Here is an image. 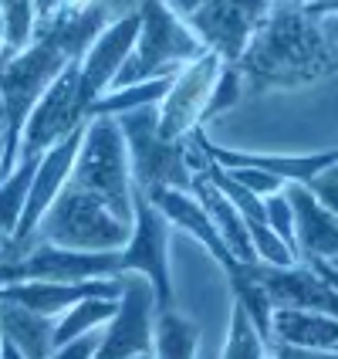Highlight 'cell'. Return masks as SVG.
Segmentation results:
<instances>
[{"label":"cell","instance_id":"cell-17","mask_svg":"<svg viewBox=\"0 0 338 359\" xmlns=\"http://www.w3.org/2000/svg\"><path fill=\"white\" fill-rule=\"evenodd\" d=\"M199 325L176 309L160 312L153 322V359H197Z\"/></svg>","mask_w":338,"mask_h":359},{"label":"cell","instance_id":"cell-18","mask_svg":"<svg viewBox=\"0 0 338 359\" xmlns=\"http://www.w3.org/2000/svg\"><path fill=\"white\" fill-rule=\"evenodd\" d=\"M38 163L41 156H17L14 170L0 180V238H14L27 194H31V180L38 173Z\"/></svg>","mask_w":338,"mask_h":359},{"label":"cell","instance_id":"cell-16","mask_svg":"<svg viewBox=\"0 0 338 359\" xmlns=\"http://www.w3.org/2000/svg\"><path fill=\"white\" fill-rule=\"evenodd\" d=\"M0 339L14 346L24 359H51L55 319L38 316V312L14 305V302H0Z\"/></svg>","mask_w":338,"mask_h":359},{"label":"cell","instance_id":"cell-26","mask_svg":"<svg viewBox=\"0 0 338 359\" xmlns=\"http://www.w3.org/2000/svg\"><path fill=\"white\" fill-rule=\"evenodd\" d=\"M264 359H338V353H325V349H301V346H288V342H267Z\"/></svg>","mask_w":338,"mask_h":359},{"label":"cell","instance_id":"cell-1","mask_svg":"<svg viewBox=\"0 0 338 359\" xmlns=\"http://www.w3.org/2000/svg\"><path fill=\"white\" fill-rule=\"evenodd\" d=\"M244 92L295 88L338 72V44L321 27V18L298 4H271V14L234 65Z\"/></svg>","mask_w":338,"mask_h":359},{"label":"cell","instance_id":"cell-32","mask_svg":"<svg viewBox=\"0 0 338 359\" xmlns=\"http://www.w3.org/2000/svg\"><path fill=\"white\" fill-rule=\"evenodd\" d=\"M325 177H332V180L338 183V163H335V166H328V170H325Z\"/></svg>","mask_w":338,"mask_h":359},{"label":"cell","instance_id":"cell-25","mask_svg":"<svg viewBox=\"0 0 338 359\" xmlns=\"http://www.w3.org/2000/svg\"><path fill=\"white\" fill-rule=\"evenodd\" d=\"M101 329H105V325H101ZM101 329L85 332L78 339L58 346V349L51 353V359H95V353H99V346H101Z\"/></svg>","mask_w":338,"mask_h":359},{"label":"cell","instance_id":"cell-8","mask_svg":"<svg viewBox=\"0 0 338 359\" xmlns=\"http://www.w3.org/2000/svg\"><path fill=\"white\" fill-rule=\"evenodd\" d=\"M78 72L81 58H71L61 68L58 79L48 85V92L38 99L34 112L24 122L17 156H44L51 146H58L64 136H71L75 129L88 122L78 102Z\"/></svg>","mask_w":338,"mask_h":359},{"label":"cell","instance_id":"cell-3","mask_svg":"<svg viewBox=\"0 0 338 359\" xmlns=\"http://www.w3.org/2000/svg\"><path fill=\"white\" fill-rule=\"evenodd\" d=\"M129 238H132V224L119 220L105 200L68 180L55 203L48 207V214L41 217L31 244L44 241L68 251H122Z\"/></svg>","mask_w":338,"mask_h":359},{"label":"cell","instance_id":"cell-21","mask_svg":"<svg viewBox=\"0 0 338 359\" xmlns=\"http://www.w3.org/2000/svg\"><path fill=\"white\" fill-rule=\"evenodd\" d=\"M264 353H267L264 339L258 336V329L251 325V319L244 316V309L234 302V309H230V332H227V346H223L220 359H264Z\"/></svg>","mask_w":338,"mask_h":359},{"label":"cell","instance_id":"cell-11","mask_svg":"<svg viewBox=\"0 0 338 359\" xmlns=\"http://www.w3.org/2000/svg\"><path fill=\"white\" fill-rule=\"evenodd\" d=\"M220 72H223V61L213 51H206L197 61H190L173 79L162 105H156L160 109V122H156L160 140L179 142V140H186L190 133H197V126L203 122L206 99H210V92L217 85Z\"/></svg>","mask_w":338,"mask_h":359},{"label":"cell","instance_id":"cell-30","mask_svg":"<svg viewBox=\"0 0 338 359\" xmlns=\"http://www.w3.org/2000/svg\"><path fill=\"white\" fill-rule=\"evenodd\" d=\"M321 27H325V31H328V38L338 44V11L335 14H325V18H321Z\"/></svg>","mask_w":338,"mask_h":359},{"label":"cell","instance_id":"cell-10","mask_svg":"<svg viewBox=\"0 0 338 359\" xmlns=\"http://www.w3.org/2000/svg\"><path fill=\"white\" fill-rule=\"evenodd\" d=\"M153 322L156 295L139 275H122V295L115 316L101 329V346L95 359H136L153 353Z\"/></svg>","mask_w":338,"mask_h":359},{"label":"cell","instance_id":"cell-5","mask_svg":"<svg viewBox=\"0 0 338 359\" xmlns=\"http://www.w3.org/2000/svg\"><path fill=\"white\" fill-rule=\"evenodd\" d=\"M112 119L119 122V133L125 140V149H129L132 187L142 197H153L160 190H190L193 170L186 166V146H183V140H160V133H156L160 109L156 105L122 112V116H112Z\"/></svg>","mask_w":338,"mask_h":359},{"label":"cell","instance_id":"cell-6","mask_svg":"<svg viewBox=\"0 0 338 359\" xmlns=\"http://www.w3.org/2000/svg\"><path fill=\"white\" fill-rule=\"evenodd\" d=\"M99 278H122V251H68L34 241L24 255L0 264V288L24 281L81 285Z\"/></svg>","mask_w":338,"mask_h":359},{"label":"cell","instance_id":"cell-29","mask_svg":"<svg viewBox=\"0 0 338 359\" xmlns=\"http://www.w3.org/2000/svg\"><path fill=\"white\" fill-rule=\"evenodd\" d=\"M162 4H166V11H169V14H176L179 20H186L193 11H199L206 0H162Z\"/></svg>","mask_w":338,"mask_h":359},{"label":"cell","instance_id":"cell-14","mask_svg":"<svg viewBox=\"0 0 338 359\" xmlns=\"http://www.w3.org/2000/svg\"><path fill=\"white\" fill-rule=\"evenodd\" d=\"M146 200L166 217V224H176L183 231L197 234V238L203 241V248L220 261V268H223L227 275H234L237 268H244V264H237V261L230 258V251L223 248L220 234L213 231V224H210V214L203 210V203H199L190 190H160V194H153V197H146Z\"/></svg>","mask_w":338,"mask_h":359},{"label":"cell","instance_id":"cell-19","mask_svg":"<svg viewBox=\"0 0 338 359\" xmlns=\"http://www.w3.org/2000/svg\"><path fill=\"white\" fill-rule=\"evenodd\" d=\"M115 305L119 302H108V299H81L75 302L71 309H64L58 319H55V349L64 346V342L78 339L85 332H95L101 329L105 322L115 316Z\"/></svg>","mask_w":338,"mask_h":359},{"label":"cell","instance_id":"cell-4","mask_svg":"<svg viewBox=\"0 0 338 359\" xmlns=\"http://www.w3.org/2000/svg\"><path fill=\"white\" fill-rule=\"evenodd\" d=\"M71 183L95 194L112 207V214L132 224V170H129V149L119 133V122L112 116H92L85 122Z\"/></svg>","mask_w":338,"mask_h":359},{"label":"cell","instance_id":"cell-2","mask_svg":"<svg viewBox=\"0 0 338 359\" xmlns=\"http://www.w3.org/2000/svg\"><path fill=\"white\" fill-rule=\"evenodd\" d=\"M199 55H206V48L186 27V20L169 14L162 0H146L139 7V38L108 92L125 88V85H139L146 79H176Z\"/></svg>","mask_w":338,"mask_h":359},{"label":"cell","instance_id":"cell-31","mask_svg":"<svg viewBox=\"0 0 338 359\" xmlns=\"http://www.w3.org/2000/svg\"><path fill=\"white\" fill-rule=\"evenodd\" d=\"M0 359H24V356H20V353L14 349V346H7V342L0 339Z\"/></svg>","mask_w":338,"mask_h":359},{"label":"cell","instance_id":"cell-13","mask_svg":"<svg viewBox=\"0 0 338 359\" xmlns=\"http://www.w3.org/2000/svg\"><path fill=\"white\" fill-rule=\"evenodd\" d=\"M284 197L295 214L298 264L304 261H338V217L304 183H284Z\"/></svg>","mask_w":338,"mask_h":359},{"label":"cell","instance_id":"cell-12","mask_svg":"<svg viewBox=\"0 0 338 359\" xmlns=\"http://www.w3.org/2000/svg\"><path fill=\"white\" fill-rule=\"evenodd\" d=\"M136 38H139V11L105 24L99 31V38L85 48L88 55H81V72H78V102L85 112H88L92 102L101 99L112 88V81L122 72Z\"/></svg>","mask_w":338,"mask_h":359},{"label":"cell","instance_id":"cell-23","mask_svg":"<svg viewBox=\"0 0 338 359\" xmlns=\"http://www.w3.org/2000/svg\"><path fill=\"white\" fill-rule=\"evenodd\" d=\"M244 95V81H240V72L234 65H223V72H220L217 85H213V92H210V99H206V109H203V122L213 119L217 112L223 109H230L234 102Z\"/></svg>","mask_w":338,"mask_h":359},{"label":"cell","instance_id":"cell-22","mask_svg":"<svg viewBox=\"0 0 338 359\" xmlns=\"http://www.w3.org/2000/svg\"><path fill=\"white\" fill-rule=\"evenodd\" d=\"M264 217H267V227H271V231L295 251V258H298V244H295V214H291V203L284 197V190L264 197Z\"/></svg>","mask_w":338,"mask_h":359},{"label":"cell","instance_id":"cell-15","mask_svg":"<svg viewBox=\"0 0 338 359\" xmlns=\"http://www.w3.org/2000/svg\"><path fill=\"white\" fill-rule=\"evenodd\" d=\"M190 194L203 203V210L210 214V224L220 234L223 248L230 251V258L244 264V268H254L258 264V255H254V244H251V234H247V220L237 214V207L220 194L217 187L210 183L206 173H197L193 183H190Z\"/></svg>","mask_w":338,"mask_h":359},{"label":"cell","instance_id":"cell-24","mask_svg":"<svg viewBox=\"0 0 338 359\" xmlns=\"http://www.w3.org/2000/svg\"><path fill=\"white\" fill-rule=\"evenodd\" d=\"M223 170V166H220ZM227 177L237 180L240 187H247L254 197H271V194H278V190H284V180L274 177V173H267V170H258V166H230L227 170Z\"/></svg>","mask_w":338,"mask_h":359},{"label":"cell","instance_id":"cell-28","mask_svg":"<svg viewBox=\"0 0 338 359\" xmlns=\"http://www.w3.org/2000/svg\"><path fill=\"white\" fill-rule=\"evenodd\" d=\"M271 4H298L308 14H315V18H325V14H335L338 11V0H271Z\"/></svg>","mask_w":338,"mask_h":359},{"label":"cell","instance_id":"cell-36","mask_svg":"<svg viewBox=\"0 0 338 359\" xmlns=\"http://www.w3.org/2000/svg\"><path fill=\"white\" fill-rule=\"evenodd\" d=\"M332 153H335V163H338V149H332Z\"/></svg>","mask_w":338,"mask_h":359},{"label":"cell","instance_id":"cell-7","mask_svg":"<svg viewBox=\"0 0 338 359\" xmlns=\"http://www.w3.org/2000/svg\"><path fill=\"white\" fill-rule=\"evenodd\" d=\"M122 275H139L156 295V316L176 309L169 281V224L132 187V238L122 248Z\"/></svg>","mask_w":338,"mask_h":359},{"label":"cell","instance_id":"cell-34","mask_svg":"<svg viewBox=\"0 0 338 359\" xmlns=\"http://www.w3.org/2000/svg\"><path fill=\"white\" fill-rule=\"evenodd\" d=\"M0 160H3V133H0Z\"/></svg>","mask_w":338,"mask_h":359},{"label":"cell","instance_id":"cell-35","mask_svg":"<svg viewBox=\"0 0 338 359\" xmlns=\"http://www.w3.org/2000/svg\"><path fill=\"white\" fill-rule=\"evenodd\" d=\"M136 359H153V353H149V356H136Z\"/></svg>","mask_w":338,"mask_h":359},{"label":"cell","instance_id":"cell-33","mask_svg":"<svg viewBox=\"0 0 338 359\" xmlns=\"http://www.w3.org/2000/svg\"><path fill=\"white\" fill-rule=\"evenodd\" d=\"M0 55H3V14H0Z\"/></svg>","mask_w":338,"mask_h":359},{"label":"cell","instance_id":"cell-27","mask_svg":"<svg viewBox=\"0 0 338 359\" xmlns=\"http://www.w3.org/2000/svg\"><path fill=\"white\" fill-rule=\"evenodd\" d=\"M304 187H308V190H311V194H315V197H318L321 203H325V207H328V210L338 217V183H335V180L325 177V173H318L315 180H308Z\"/></svg>","mask_w":338,"mask_h":359},{"label":"cell","instance_id":"cell-9","mask_svg":"<svg viewBox=\"0 0 338 359\" xmlns=\"http://www.w3.org/2000/svg\"><path fill=\"white\" fill-rule=\"evenodd\" d=\"M271 14V0H206L186 18V27L223 65H237L251 38Z\"/></svg>","mask_w":338,"mask_h":359},{"label":"cell","instance_id":"cell-20","mask_svg":"<svg viewBox=\"0 0 338 359\" xmlns=\"http://www.w3.org/2000/svg\"><path fill=\"white\" fill-rule=\"evenodd\" d=\"M227 278H230V288H234V302L244 309V316L251 319V325L258 329V336L264 339V346H267V342H271V316H274L271 295L264 292V285H260L247 268H237V271L227 275Z\"/></svg>","mask_w":338,"mask_h":359}]
</instances>
